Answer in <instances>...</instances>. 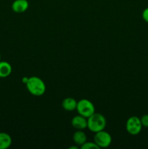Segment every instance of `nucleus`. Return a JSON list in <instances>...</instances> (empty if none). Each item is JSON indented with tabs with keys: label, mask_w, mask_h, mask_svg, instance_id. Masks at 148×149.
<instances>
[{
	"label": "nucleus",
	"mask_w": 148,
	"mask_h": 149,
	"mask_svg": "<svg viewBox=\"0 0 148 149\" xmlns=\"http://www.w3.org/2000/svg\"><path fill=\"white\" fill-rule=\"evenodd\" d=\"M12 68L7 61H0V78H5L11 74Z\"/></svg>",
	"instance_id": "obj_8"
},
{
	"label": "nucleus",
	"mask_w": 148,
	"mask_h": 149,
	"mask_svg": "<svg viewBox=\"0 0 148 149\" xmlns=\"http://www.w3.org/2000/svg\"><path fill=\"white\" fill-rule=\"evenodd\" d=\"M0 61H1V54H0Z\"/></svg>",
	"instance_id": "obj_16"
},
{
	"label": "nucleus",
	"mask_w": 148,
	"mask_h": 149,
	"mask_svg": "<svg viewBox=\"0 0 148 149\" xmlns=\"http://www.w3.org/2000/svg\"><path fill=\"white\" fill-rule=\"evenodd\" d=\"M86 138L87 137L85 132H83L82 130H78L73 134V139L74 142L75 143V144L80 146H81L83 144L86 142Z\"/></svg>",
	"instance_id": "obj_11"
},
{
	"label": "nucleus",
	"mask_w": 148,
	"mask_h": 149,
	"mask_svg": "<svg viewBox=\"0 0 148 149\" xmlns=\"http://www.w3.org/2000/svg\"><path fill=\"white\" fill-rule=\"evenodd\" d=\"M141 122H142V127H148V114H145L142 116L140 119Z\"/></svg>",
	"instance_id": "obj_13"
},
{
	"label": "nucleus",
	"mask_w": 148,
	"mask_h": 149,
	"mask_svg": "<svg viewBox=\"0 0 148 149\" xmlns=\"http://www.w3.org/2000/svg\"><path fill=\"white\" fill-rule=\"evenodd\" d=\"M94 143L99 146V148H107L110 146L112 143V137L107 132L103 130L95 133L94 135Z\"/></svg>",
	"instance_id": "obj_5"
},
{
	"label": "nucleus",
	"mask_w": 148,
	"mask_h": 149,
	"mask_svg": "<svg viewBox=\"0 0 148 149\" xmlns=\"http://www.w3.org/2000/svg\"><path fill=\"white\" fill-rule=\"evenodd\" d=\"M28 1L27 0H15L12 4V9L15 13H22L28 8Z\"/></svg>",
	"instance_id": "obj_7"
},
{
	"label": "nucleus",
	"mask_w": 148,
	"mask_h": 149,
	"mask_svg": "<svg viewBox=\"0 0 148 149\" xmlns=\"http://www.w3.org/2000/svg\"><path fill=\"white\" fill-rule=\"evenodd\" d=\"M71 124L72 126L76 130H82L87 127V118L79 114L73 118Z\"/></svg>",
	"instance_id": "obj_6"
},
{
	"label": "nucleus",
	"mask_w": 148,
	"mask_h": 149,
	"mask_svg": "<svg viewBox=\"0 0 148 149\" xmlns=\"http://www.w3.org/2000/svg\"><path fill=\"white\" fill-rule=\"evenodd\" d=\"M26 84L28 92L33 95L41 96L46 91L45 83L38 77H29Z\"/></svg>",
	"instance_id": "obj_1"
},
{
	"label": "nucleus",
	"mask_w": 148,
	"mask_h": 149,
	"mask_svg": "<svg viewBox=\"0 0 148 149\" xmlns=\"http://www.w3.org/2000/svg\"><path fill=\"white\" fill-rule=\"evenodd\" d=\"M81 148L82 149H100L98 146L94 142H86L85 143L81 146Z\"/></svg>",
	"instance_id": "obj_12"
},
{
	"label": "nucleus",
	"mask_w": 148,
	"mask_h": 149,
	"mask_svg": "<svg viewBox=\"0 0 148 149\" xmlns=\"http://www.w3.org/2000/svg\"><path fill=\"white\" fill-rule=\"evenodd\" d=\"M106 123L105 117L101 113H94L87 118V127L94 133L103 130L105 128Z\"/></svg>",
	"instance_id": "obj_2"
},
{
	"label": "nucleus",
	"mask_w": 148,
	"mask_h": 149,
	"mask_svg": "<svg viewBox=\"0 0 148 149\" xmlns=\"http://www.w3.org/2000/svg\"><path fill=\"white\" fill-rule=\"evenodd\" d=\"M71 149H77L78 148V147H76V146H72V147H71V148H70Z\"/></svg>",
	"instance_id": "obj_15"
},
{
	"label": "nucleus",
	"mask_w": 148,
	"mask_h": 149,
	"mask_svg": "<svg viewBox=\"0 0 148 149\" xmlns=\"http://www.w3.org/2000/svg\"><path fill=\"white\" fill-rule=\"evenodd\" d=\"M76 110L78 114L86 118H89L93 113H95V108L94 104L87 99H81L77 102Z\"/></svg>",
	"instance_id": "obj_3"
},
{
	"label": "nucleus",
	"mask_w": 148,
	"mask_h": 149,
	"mask_svg": "<svg viewBox=\"0 0 148 149\" xmlns=\"http://www.w3.org/2000/svg\"><path fill=\"white\" fill-rule=\"evenodd\" d=\"M62 106L65 111H72L76 109L77 101L73 97H66L62 100Z\"/></svg>",
	"instance_id": "obj_9"
},
{
	"label": "nucleus",
	"mask_w": 148,
	"mask_h": 149,
	"mask_svg": "<svg viewBox=\"0 0 148 149\" xmlns=\"http://www.w3.org/2000/svg\"><path fill=\"white\" fill-rule=\"evenodd\" d=\"M12 138L6 132H0V149H7L12 145Z\"/></svg>",
	"instance_id": "obj_10"
},
{
	"label": "nucleus",
	"mask_w": 148,
	"mask_h": 149,
	"mask_svg": "<svg viewBox=\"0 0 148 149\" xmlns=\"http://www.w3.org/2000/svg\"><path fill=\"white\" fill-rule=\"evenodd\" d=\"M142 18L145 22L148 23V7L145 8L142 12Z\"/></svg>",
	"instance_id": "obj_14"
},
{
	"label": "nucleus",
	"mask_w": 148,
	"mask_h": 149,
	"mask_svg": "<svg viewBox=\"0 0 148 149\" xmlns=\"http://www.w3.org/2000/svg\"><path fill=\"white\" fill-rule=\"evenodd\" d=\"M126 128L127 132L132 135H136L140 133L142 129V125L140 119L137 116H131L126 122Z\"/></svg>",
	"instance_id": "obj_4"
}]
</instances>
